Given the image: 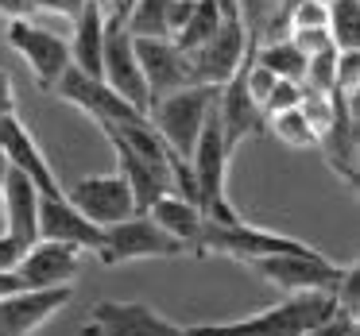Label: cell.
Wrapping results in <instances>:
<instances>
[{
  "instance_id": "obj_1",
  "label": "cell",
  "mask_w": 360,
  "mask_h": 336,
  "mask_svg": "<svg viewBox=\"0 0 360 336\" xmlns=\"http://www.w3.org/2000/svg\"><path fill=\"white\" fill-rule=\"evenodd\" d=\"M333 313V290H302V294H287L279 305H267L252 317L221 321V325H194L190 336H302L306 328H314Z\"/></svg>"
},
{
  "instance_id": "obj_2",
  "label": "cell",
  "mask_w": 360,
  "mask_h": 336,
  "mask_svg": "<svg viewBox=\"0 0 360 336\" xmlns=\"http://www.w3.org/2000/svg\"><path fill=\"white\" fill-rule=\"evenodd\" d=\"M229 159L233 151L225 147V135H221V120H217V105L205 116V128L198 135L194 151H190V174H194V189H198V209L205 220H217V224H233L236 209L225 197V174H229Z\"/></svg>"
},
{
  "instance_id": "obj_3",
  "label": "cell",
  "mask_w": 360,
  "mask_h": 336,
  "mask_svg": "<svg viewBox=\"0 0 360 336\" xmlns=\"http://www.w3.org/2000/svg\"><path fill=\"white\" fill-rule=\"evenodd\" d=\"M213 105H217V89L213 86H182L167 97H155L148 105V120L174 155L190 159V151H194Z\"/></svg>"
},
{
  "instance_id": "obj_4",
  "label": "cell",
  "mask_w": 360,
  "mask_h": 336,
  "mask_svg": "<svg viewBox=\"0 0 360 336\" xmlns=\"http://www.w3.org/2000/svg\"><path fill=\"white\" fill-rule=\"evenodd\" d=\"M101 81L120 93L132 109H140L148 116V105H151V93H148V81H143V70H140V58H136V43H132V32L124 27V16L109 12L105 16V43H101Z\"/></svg>"
},
{
  "instance_id": "obj_5",
  "label": "cell",
  "mask_w": 360,
  "mask_h": 336,
  "mask_svg": "<svg viewBox=\"0 0 360 336\" xmlns=\"http://www.w3.org/2000/svg\"><path fill=\"white\" fill-rule=\"evenodd\" d=\"M279 251H310V243L295 240V236L267 232V228H256L248 220H233V224L205 220L202 240H198V255H225L236 263H252L259 255H279Z\"/></svg>"
},
{
  "instance_id": "obj_6",
  "label": "cell",
  "mask_w": 360,
  "mask_h": 336,
  "mask_svg": "<svg viewBox=\"0 0 360 336\" xmlns=\"http://www.w3.org/2000/svg\"><path fill=\"white\" fill-rule=\"evenodd\" d=\"M252 271L267 278L271 286L287 290V294H302V290H333L345 267L321 255L318 248L310 251H279V255H259L252 259Z\"/></svg>"
},
{
  "instance_id": "obj_7",
  "label": "cell",
  "mask_w": 360,
  "mask_h": 336,
  "mask_svg": "<svg viewBox=\"0 0 360 336\" xmlns=\"http://www.w3.org/2000/svg\"><path fill=\"white\" fill-rule=\"evenodd\" d=\"M101 263L105 267H117L128 263V259H171V255H186L174 236H167L148 213H132L124 217L120 224L105 228V240H101Z\"/></svg>"
},
{
  "instance_id": "obj_8",
  "label": "cell",
  "mask_w": 360,
  "mask_h": 336,
  "mask_svg": "<svg viewBox=\"0 0 360 336\" xmlns=\"http://www.w3.org/2000/svg\"><path fill=\"white\" fill-rule=\"evenodd\" d=\"M252 47H256V43L244 35L240 20H225V24H221L217 32L202 43V47L186 51V58H190V81H194V86L221 89L229 78H233V74H240V66L248 62Z\"/></svg>"
},
{
  "instance_id": "obj_9",
  "label": "cell",
  "mask_w": 360,
  "mask_h": 336,
  "mask_svg": "<svg viewBox=\"0 0 360 336\" xmlns=\"http://www.w3.org/2000/svg\"><path fill=\"white\" fill-rule=\"evenodd\" d=\"M8 47L27 62L35 86L47 89V93H55L63 70L70 66V43L58 39V35L47 32V27H35L32 20H12L8 24Z\"/></svg>"
},
{
  "instance_id": "obj_10",
  "label": "cell",
  "mask_w": 360,
  "mask_h": 336,
  "mask_svg": "<svg viewBox=\"0 0 360 336\" xmlns=\"http://www.w3.org/2000/svg\"><path fill=\"white\" fill-rule=\"evenodd\" d=\"M82 336H190V328L167 321L143 302H97Z\"/></svg>"
},
{
  "instance_id": "obj_11",
  "label": "cell",
  "mask_w": 360,
  "mask_h": 336,
  "mask_svg": "<svg viewBox=\"0 0 360 336\" xmlns=\"http://www.w3.org/2000/svg\"><path fill=\"white\" fill-rule=\"evenodd\" d=\"M74 297V286H43V290H12L0 297V336H32L63 313Z\"/></svg>"
},
{
  "instance_id": "obj_12",
  "label": "cell",
  "mask_w": 360,
  "mask_h": 336,
  "mask_svg": "<svg viewBox=\"0 0 360 336\" xmlns=\"http://www.w3.org/2000/svg\"><path fill=\"white\" fill-rule=\"evenodd\" d=\"M55 93L63 97L66 105L82 109L89 120H97V124H120V120H140L143 116V112L132 109L120 93H112L101 78H89L78 66H66L58 86H55Z\"/></svg>"
},
{
  "instance_id": "obj_13",
  "label": "cell",
  "mask_w": 360,
  "mask_h": 336,
  "mask_svg": "<svg viewBox=\"0 0 360 336\" xmlns=\"http://www.w3.org/2000/svg\"><path fill=\"white\" fill-rule=\"evenodd\" d=\"M66 201L89 217L94 224L109 228V224H120L124 217L136 213V201H132V189L120 174H94V178H82L66 189Z\"/></svg>"
},
{
  "instance_id": "obj_14",
  "label": "cell",
  "mask_w": 360,
  "mask_h": 336,
  "mask_svg": "<svg viewBox=\"0 0 360 336\" xmlns=\"http://www.w3.org/2000/svg\"><path fill=\"white\" fill-rule=\"evenodd\" d=\"M82 271V251L70 248V243H58V240H35L32 248H24L16 263V274L24 286L43 290V286H70Z\"/></svg>"
},
{
  "instance_id": "obj_15",
  "label": "cell",
  "mask_w": 360,
  "mask_h": 336,
  "mask_svg": "<svg viewBox=\"0 0 360 336\" xmlns=\"http://www.w3.org/2000/svg\"><path fill=\"white\" fill-rule=\"evenodd\" d=\"M136 43V58H140L143 81H148L151 101L167 97L182 86H194L190 81V58L186 51H179L171 39H148V35H132Z\"/></svg>"
},
{
  "instance_id": "obj_16",
  "label": "cell",
  "mask_w": 360,
  "mask_h": 336,
  "mask_svg": "<svg viewBox=\"0 0 360 336\" xmlns=\"http://www.w3.org/2000/svg\"><path fill=\"white\" fill-rule=\"evenodd\" d=\"M39 236L43 240H58V243H70L78 251H101V240H105V228L94 224L89 217H82L66 194H55L39 197Z\"/></svg>"
},
{
  "instance_id": "obj_17",
  "label": "cell",
  "mask_w": 360,
  "mask_h": 336,
  "mask_svg": "<svg viewBox=\"0 0 360 336\" xmlns=\"http://www.w3.org/2000/svg\"><path fill=\"white\" fill-rule=\"evenodd\" d=\"M217 120H221V135H225L229 151H236L248 135L264 132L267 120H264V112H259L256 97L244 86V66H240V74H233V78L217 89Z\"/></svg>"
},
{
  "instance_id": "obj_18",
  "label": "cell",
  "mask_w": 360,
  "mask_h": 336,
  "mask_svg": "<svg viewBox=\"0 0 360 336\" xmlns=\"http://www.w3.org/2000/svg\"><path fill=\"white\" fill-rule=\"evenodd\" d=\"M0 147H4V155H8V166L20 174H27V178L35 182V189L47 197L63 194V186H58L55 170H51V163L43 159L39 143L32 140V132L24 128V120L12 112V116H0Z\"/></svg>"
},
{
  "instance_id": "obj_19",
  "label": "cell",
  "mask_w": 360,
  "mask_h": 336,
  "mask_svg": "<svg viewBox=\"0 0 360 336\" xmlns=\"http://www.w3.org/2000/svg\"><path fill=\"white\" fill-rule=\"evenodd\" d=\"M0 194H4V232L20 243V248H32L39 240V189L27 174L8 170L0 182Z\"/></svg>"
},
{
  "instance_id": "obj_20",
  "label": "cell",
  "mask_w": 360,
  "mask_h": 336,
  "mask_svg": "<svg viewBox=\"0 0 360 336\" xmlns=\"http://www.w3.org/2000/svg\"><path fill=\"white\" fill-rule=\"evenodd\" d=\"M105 16H109V12H105L97 0H89L86 8H82L78 16L70 20V24H74V35L66 39V43H70V66H78V70L89 74V78H101Z\"/></svg>"
},
{
  "instance_id": "obj_21",
  "label": "cell",
  "mask_w": 360,
  "mask_h": 336,
  "mask_svg": "<svg viewBox=\"0 0 360 336\" xmlns=\"http://www.w3.org/2000/svg\"><path fill=\"white\" fill-rule=\"evenodd\" d=\"M148 217L155 220L167 236H174L190 255H198V240H202L205 217L194 201H186V197H179V194H163L159 201H151Z\"/></svg>"
},
{
  "instance_id": "obj_22",
  "label": "cell",
  "mask_w": 360,
  "mask_h": 336,
  "mask_svg": "<svg viewBox=\"0 0 360 336\" xmlns=\"http://www.w3.org/2000/svg\"><path fill=\"white\" fill-rule=\"evenodd\" d=\"M252 62L271 70L275 78H287V81H302V74H306V55L287 39V35H283V39L256 43V47H252Z\"/></svg>"
},
{
  "instance_id": "obj_23",
  "label": "cell",
  "mask_w": 360,
  "mask_h": 336,
  "mask_svg": "<svg viewBox=\"0 0 360 336\" xmlns=\"http://www.w3.org/2000/svg\"><path fill=\"white\" fill-rule=\"evenodd\" d=\"M221 24H225V20H221V12H217L213 0H194V8H190L186 20H182L179 32L171 35V43L179 51H194V47H202V43L210 39Z\"/></svg>"
},
{
  "instance_id": "obj_24",
  "label": "cell",
  "mask_w": 360,
  "mask_h": 336,
  "mask_svg": "<svg viewBox=\"0 0 360 336\" xmlns=\"http://www.w3.org/2000/svg\"><path fill=\"white\" fill-rule=\"evenodd\" d=\"M174 0H132V8L124 16V27L132 35H148V39H171L167 20H171Z\"/></svg>"
},
{
  "instance_id": "obj_25",
  "label": "cell",
  "mask_w": 360,
  "mask_h": 336,
  "mask_svg": "<svg viewBox=\"0 0 360 336\" xmlns=\"http://www.w3.org/2000/svg\"><path fill=\"white\" fill-rule=\"evenodd\" d=\"M329 35L337 51H360V0H329Z\"/></svg>"
},
{
  "instance_id": "obj_26",
  "label": "cell",
  "mask_w": 360,
  "mask_h": 336,
  "mask_svg": "<svg viewBox=\"0 0 360 336\" xmlns=\"http://www.w3.org/2000/svg\"><path fill=\"white\" fill-rule=\"evenodd\" d=\"M271 120V132L279 135V143L295 151H306V147H318V132L310 128V120L302 116V109H287V112H275Z\"/></svg>"
},
{
  "instance_id": "obj_27",
  "label": "cell",
  "mask_w": 360,
  "mask_h": 336,
  "mask_svg": "<svg viewBox=\"0 0 360 336\" xmlns=\"http://www.w3.org/2000/svg\"><path fill=\"white\" fill-rule=\"evenodd\" d=\"M298 101H302V86L298 81H287V78H275V86L267 89V97L259 101V112L267 116H275V112H287V109H298Z\"/></svg>"
},
{
  "instance_id": "obj_28",
  "label": "cell",
  "mask_w": 360,
  "mask_h": 336,
  "mask_svg": "<svg viewBox=\"0 0 360 336\" xmlns=\"http://www.w3.org/2000/svg\"><path fill=\"white\" fill-rule=\"evenodd\" d=\"M333 89H341V93H356L360 89V51H337Z\"/></svg>"
},
{
  "instance_id": "obj_29",
  "label": "cell",
  "mask_w": 360,
  "mask_h": 336,
  "mask_svg": "<svg viewBox=\"0 0 360 336\" xmlns=\"http://www.w3.org/2000/svg\"><path fill=\"white\" fill-rule=\"evenodd\" d=\"M287 39L295 43V47L302 51L306 58H310V55H321V51H337L329 27H295V32H287Z\"/></svg>"
},
{
  "instance_id": "obj_30",
  "label": "cell",
  "mask_w": 360,
  "mask_h": 336,
  "mask_svg": "<svg viewBox=\"0 0 360 336\" xmlns=\"http://www.w3.org/2000/svg\"><path fill=\"white\" fill-rule=\"evenodd\" d=\"M302 336H356V317H349V313L337 309L333 317L318 321L314 328H306Z\"/></svg>"
},
{
  "instance_id": "obj_31",
  "label": "cell",
  "mask_w": 360,
  "mask_h": 336,
  "mask_svg": "<svg viewBox=\"0 0 360 336\" xmlns=\"http://www.w3.org/2000/svg\"><path fill=\"white\" fill-rule=\"evenodd\" d=\"M39 12H51V16H63V20H74L82 8H86L89 0H35Z\"/></svg>"
},
{
  "instance_id": "obj_32",
  "label": "cell",
  "mask_w": 360,
  "mask_h": 336,
  "mask_svg": "<svg viewBox=\"0 0 360 336\" xmlns=\"http://www.w3.org/2000/svg\"><path fill=\"white\" fill-rule=\"evenodd\" d=\"M35 12H39V4H35V0H0V16L8 20H32Z\"/></svg>"
},
{
  "instance_id": "obj_33",
  "label": "cell",
  "mask_w": 360,
  "mask_h": 336,
  "mask_svg": "<svg viewBox=\"0 0 360 336\" xmlns=\"http://www.w3.org/2000/svg\"><path fill=\"white\" fill-rule=\"evenodd\" d=\"M20 255H24V248H20V243L4 232V236H0V271H16Z\"/></svg>"
},
{
  "instance_id": "obj_34",
  "label": "cell",
  "mask_w": 360,
  "mask_h": 336,
  "mask_svg": "<svg viewBox=\"0 0 360 336\" xmlns=\"http://www.w3.org/2000/svg\"><path fill=\"white\" fill-rule=\"evenodd\" d=\"M16 112V89H12V78L0 70V116H12Z\"/></svg>"
},
{
  "instance_id": "obj_35",
  "label": "cell",
  "mask_w": 360,
  "mask_h": 336,
  "mask_svg": "<svg viewBox=\"0 0 360 336\" xmlns=\"http://www.w3.org/2000/svg\"><path fill=\"white\" fill-rule=\"evenodd\" d=\"M190 8H194V0H174V4H171V20H167V32H179V27H182V20H186L190 16Z\"/></svg>"
},
{
  "instance_id": "obj_36",
  "label": "cell",
  "mask_w": 360,
  "mask_h": 336,
  "mask_svg": "<svg viewBox=\"0 0 360 336\" xmlns=\"http://www.w3.org/2000/svg\"><path fill=\"white\" fill-rule=\"evenodd\" d=\"M12 290H24V282H20L16 271H0V297L12 294Z\"/></svg>"
},
{
  "instance_id": "obj_37",
  "label": "cell",
  "mask_w": 360,
  "mask_h": 336,
  "mask_svg": "<svg viewBox=\"0 0 360 336\" xmlns=\"http://www.w3.org/2000/svg\"><path fill=\"white\" fill-rule=\"evenodd\" d=\"M213 4H217L221 20H240V16H236V0H213Z\"/></svg>"
},
{
  "instance_id": "obj_38",
  "label": "cell",
  "mask_w": 360,
  "mask_h": 336,
  "mask_svg": "<svg viewBox=\"0 0 360 336\" xmlns=\"http://www.w3.org/2000/svg\"><path fill=\"white\" fill-rule=\"evenodd\" d=\"M12 166H8V155H4V147H0V182H4V174H8Z\"/></svg>"
},
{
  "instance_id": "obj_39",
  "label": "cell",
  "mask_w": 360,
  "mask_h": 336,
  "mask_svg": "<svg viewBox=\"0 0 360 336\" xmlns=\"http://www.w3.org/2000/svg\"><path fill=\"white\" fill-rule=\"evenodd\" d=\"M290 4H302V0H283V12H287ZM318 4H329V0H318ZM283 12H279V24H283Z\"/></svg>"
},
{
  "instance_id": "obj_40",
  "label": "cell",
  "mask_w": 360,
  "mask_h": 336,
  "mask_svg": "<svg viewBox=\"0 0 360 336\" xmlns=\"http://www.w3.org/2000/svg\"><path fill=\"white\" fill-rule=\"evenodd\" d=\"M0 236H4V194H0Z\"/></svg>"
},
{
  "instance_id": "obj_41",
  "label": "cell",
  "mask_w": 360,
  "mask_h": 336,
  "mask_svg": "<svg viewBox=\"0 0 360 336\" xmlns=\"http://www.w3.org/2000/svg\"><path fill=\"white\" fill-rule=\"evenodd\" d=\"M97 4H101V8H105V12H109V8H112V4H117V0H97Z\"/></svg>"
}]
</instances>
